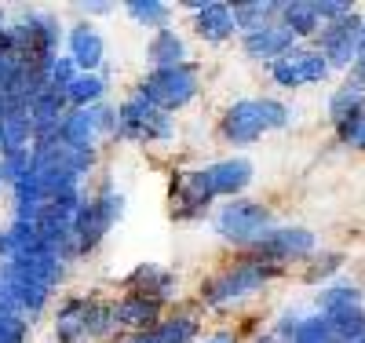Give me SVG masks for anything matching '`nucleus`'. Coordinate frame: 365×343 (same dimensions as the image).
<instances>
[{"instance_id":"obj_1","label":"nucleus","mask_w":365,"mask_h":343,"mask_svg":"<svg viewBox=\"0 0 365 343\" xmlns=\"http://www.w3.org/2000/svg\"><path fill=\"white\" fill-rule=\"evenodd\" d=\"M361 37H365V22L358 15H344L336 19L325 34H322V55L325 62L336 66H354V55L361 51Z\"/></svg>"},{"instance_id":"obj_2","label":"nucleus","mask_w":365,"mask_h":343,"mask_svg":"<svg viewBox=\"0 0 365 343\" xmlns=\"http://www.w3.org/2000/svg\"><path fill=\"white\" fill-rule=\"evenodd\" d=\"M344 139H347L351 146L365 150V110H361L354 121H347V124H344Z\"/></svg>"},{"instance_id":"obj_3","label":"nucleus","mask_w":365,"mask_h":343,"mask_svg":"<svg viewBox=\"0 0 365 343\" xmlns=\"http://www.w3.org/2000/svg\"><path fill=\"white\" fill-rule=\"evenodd\" d=\"M354 77H358V84H365V51L354 58Z\"/></svg>"}]
</instances>
